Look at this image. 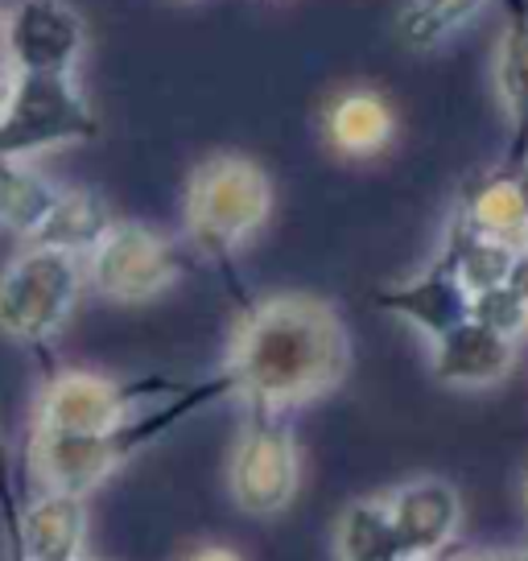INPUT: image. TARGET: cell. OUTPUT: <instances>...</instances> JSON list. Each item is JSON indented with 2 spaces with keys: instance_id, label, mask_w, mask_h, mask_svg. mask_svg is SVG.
Returning a JSON list of instances; mask_svg holds the SVG:
<instances>
[{
  "instance_id": "22",
  "label": "cell",
  "mask_w": 528,
  "mask_h": 561,
  "mask_svg": "<svg viewBox=\"0 0 528 561\" xmlns=\"http://www.w3.org/2000/svg\"><path fill=\"white\" fill-rule=\"evenodd\" d=\"M471 318L487 331L504 334V339H520L528 331V301L512 289V285H495L487 294H475L471 301Z\"/></svg>"
},
{
  "instance_id": "30",
  "label": "cell",
  "mask_w": 528,
  "mask_h": 561,
  "mask_svg": "<svg viewBox=\"0 0 528 561\" xmlns=\"http://www.w3.org/2000/svg\"><path fill=\"white\" fill-rule=\"evenodd\" d=\"M0 34H4V9H0Z\"/></svg>"
},
{
  "instance_id": "20",
  "label": "cell",
  "mask_w": 528,
  "mask_h": 561,
  "mask_svg": "<svg viewBox=\"0 0 528 561\" xmlns=\"http://www.w3.org/2000/svg\"><path fill=\"white\" fill-rule=\"evenodd\" d=\"M441 252L455 261L458 277L471 289V298H475V294H487L495 285H508L512 261H516V248L500 244L492 236H479V231L467 228L458 215L450 219V228H446Z\"/></svg>"
},
{
  "instance_id": "33",
  "label": "cell",
  "mask_w": 528,
  "mask_h": 561,
  "mask_svg": "<svg viewBox=\"0 0 528 561\" xmlns=\"http://www.w3.org/2000/svg\"><path fill=\"white\" fill-rule=\"evenodd\" d=\"M446 558H450V553H446ZM446 558H438V561H446Z\"/></svg>"
},
{
  "instance_id": "12",
  "label": "cell",
  "mask_w": 528,
  "mask_h": 561,
  "mask_svg": "<svg viewBox=\"0 0 528 561\" xmlns=\"http://www.w3.org/2000/svg\"><path fill=\"white\" fill-rule=\"evenodd\" d=\"M322 145L343 161L380 158L397 140V107L376 88H343L322 107Z\"/></svg>"
},
{
  "instance_id": "4",
  "label": "cell",
  "mask_w": 528,
  "mask_h": 561,
  "mask_svg": "<svg viewBox=\"0 0 528 561\" xmlns=\"http://www.w3.org/2000/svg\"><path fill=\"white\" fill-rule=\"evenodd\" d=\"M88 289V261L25 244L0 268V334L21 347H46L71 322Z\"/></svg>"
},
{
  "instance_id": "26",
  "label": "cell",
  "mask_w": 528,
  "mask_h": 561,
  "mask_svg": "<svg viewBox=\"0 0 528 561\" xmlns=\"http://www.w3.org/2000/svg\"><path fill=\"white\" fill-rule=\"evenodd\" d=\"M182 561H244L231 545H198V549H191Z\"/></svg>"
},
{
  "instance_id": "19",
  "label": "cell",
  "mask_w": 528,
  "mask_h": 561,
  "mask_svg": "<svg viewBox=\"0 0 528 561\" xmlns=\"http://www.w3.org/2000/svg\"><path fill=\"white\" fill-rule=\"evenodd\" d=\"M338 561H405L401 537L388 512V495H364L338 512L335 525Z\"/></svg>"
},
{
  "instance_id": "18",
  "label": "cell",
  "mask_w": 528,
  "mask_h": 561,
  "mask_svg": "<svg viewBox=\"0 0 528 561\" xmlns=\"http://www.w3.org/2000/svg\"><path fill=\"white\" fill-rule=\"evenodd\" d=\"M62 191L67 186L42 174L34 161H0V228L30 244L58 207Z\"/></svg>"
},
{
  "instance_id": "24",
  "label": "cell",
  "mask_w": 528,
  "mask_h": 561,
  "mask_svg": "<svg viewBox=\"0 0 528 561\" xmlns=\"http://www.w3.org/2000/svg\"><path fill=\"white\" fill-rule=\"evenodd\" d=\"M18 88H21V70L13 67V58H9V54H4V46H0V116L9 112V104H13Z\"/></svg>"
},
{
  "instance_id": "28",
  "label": "cell",
  "mask_w": 528,
  "mask_h": 561,
  "mask_svg": "<svg viewBox=\"0 0 528 561\" xmlns=\"http://www.w3.org/2000/svg\"><path fill=\"white\" fill-rule=\"evenodd\" d=\"M516 182H520V194H525V207H528V165L525 170H516Z\"/></svg>"
},
{
  "instance_id": "8",
  "label": "cell",
  "mask_w": 528,
  "mask_h": 561,
  "mask_svg": "<svg viewBox=\"0 0 528 561\" xmlns=\"http://www.w3.org/2000/svg\"><path fill=\"white\" fill-rule=\"evenodd\" d=\"M100 133V116L74 79H25L0 116V161H34Z\"/></svg>"
},
{
  "instance_id": "13",
  "label": "cell",
  "mask_w": 528,
  "mask_h": 561,
  "mask_svg": "<svg viewBox=\"0 0 528 561\" xmlns=\"http://www.w3.org/2000/svg\"><path fill=\"white\" fill-rule=\"evenodd\" d=\"M504 9H508V21L495 46L492 75L508 116V149L500 170L516 174L528 165V0H504Z\"/></svg>"
},
{
  "instance_id": "16",
  "label": "cell",
  "mask_w": 528,
  "mask_h": 561,
  "mask_svg": "<svg viewBox=\"0 0 528 561\" xmlns=\"http://www.w3.org/2000/svg\"><path fill=\"white\" fill-rule=\"evenodd\" d=\"M458 219L479 236H492L500 244L525 252L528 248V207L516 174H504L495 165L492 174H479L462 186L458 198Z\"/></svg>"
},
{
  "instance_id": "14",
  "label": "cell",
  "mask_w": 528,
  "mask_h": 561,
  "mask_svg": "<svg viewBox=\"0 0 528 561\" xmlns=\"http://www.w3.org/2000/svg\"><path fill=\"white\" fill-rule=\"evenodd\" d=\"M429 368L434 380L446 388H492L516 368V343L471 318L434 343Z\"/></svg>"
},
{
  "instance_id": "1",
  "label": "cell",
  "mask_w": 528,
  "mask_h": 561,
  "mask_svg": "<svg viewBox=\"0 0 528 561\" xmlns=\"http://www.w3.org/2000/svg\"><path fill=\"white\" fill-rule=\"evenodd\" d=\"M223 376L240 404L294 413L331 397L352 371V334L331 301L268 294L248 301L228 339Z\"/></svg>"
},
{
  "instance_id": "10",
  "label": "cell",
  "mask_w": 528,
  "mask_h": 561,
  "mask_svg": "<svg viewBox=\"0 0 528 561\" xmlns=\"http://www.w3.org/2000/svg\"><path fill=\"white\" fill-rule=\"evenodd\" d=\"M371 301H376L384 314L401 318L413 331H422L429 343H438V339H446L450 331H458L462 322H471V301L475 298H471V289L458 277L455 261H450L446 252H438L417 277L376 289Z\"/></svg>"
},
{
  "instance_id": "15",
  "label": "cell",
  "mask_w": 528,
  "mask_h": 561,
  "mask_svg": "<svg viewBox=\"0 0 528 561\" xmlns=\"http://www.w3.org/2000/svg\"><path fill=\"white\" fill-rule=\"evenodd\" d=\"M21 545L30 561H83L88 553V500L37 488L18 508Z\"/></svg>"
},
{
  "instance_id": "31",
  "label": "cell",
  "mask_w": 528,
  "mask_h": 561,
  "mask_svg": "<svg viewBox=\"0 0 528 561\" xmlns=\"http://www.w3.org/2000/svg\"><path fill=\"white\" fill-rule=\"evenodd\" d=\"M520 553H525V561H528V545H525V549H520Z\"/></svg>"
},
{
  "instance_id": "29",
  "label": "cell",
  "mask_w": 528,
  "mask_h": 561,
  "mask_svg": "<svg viewBox=\"0 0 528 561\" xmlns=\"http://www.w3.org/2000/svg\"><path fill=\"white\" fill-rule=\"evenodd\" d=\"M520 500H525V508H528V471H525V479H520Z\"/></svg>"
},
{
  "instance_id": "25",
  "label": "cell",
  "mask_w": 528,
  "mask_h": 561,
  "mask_svg": "<svg viewBox=\"0 0 528 561\" xmlns=\"http://www.w3.org/2000/svg\"><path fill=\"white\" fill-rule=\"evenodd\" d=\"M446 561H525L520 549H458Z\"/></svg>"
},
{
  "instance_id": "11",
  "label": "cell",
  "mask_w": 528,
  "mask_h": 561,
  "mask_svg": "<svg viewBox=\"0 0 528 561\" xmlns=\"http://www.w3.org/2000/svg\"><path fill=\"white\" fill-rule=\"evenodd\" d=\"M384 495L405 561H438L450 553L458 528H462V495L455 483L422 474Z\"/></svg>"
},
{
  "instance_id": "2",
  "label": "cell",
  "mask_w": 528,
  "mask_h": 561,
  "mask_svg": "<svg viewBox=\"0 0 528 561\" xmlns=\"http://www.w3.org/2000/svg\"><path fill=\"white\" fill-rule=\"evenodd\" d=\"M231 380L223 371H215L198 385H186V392H177L170 401L145 409L137 417L112 430V434H91V438H71V434H42L30 430V471H34L37 488L46 491H67L88 500L91 491H100L120 474L137 455H145L153 442H161L174 425L207 409L215 401H228Z\"/></svg>"
},
{
  "instance_id": "3",
  "label": "cell",
  "mask_w": 528,
  "mask_h": 561,
  "mask_svg": "<svg viewBox=\"0 0 528 561\" xmlns=\"http://www.w3.org/2000/svg\"><path fill=\"white\" fill-rule=\"evenodd\" d=\"M273 215V178L261 161L244 153H211L186 178L182 194V224L203 256L231 261L252 244Z\"/></svg>"
},
{
  "instance_id": "17",
  "label": "cell",
  "mask_w": 528,
  "mask_h": 561,
  "mask_svg": "<svg viewBox=\"0 0 528 561\" xmlns=\"http://www.w3.org/2000/svg\"><path fill=\"white\" fill-rule=\"evenodd\" d=\"M116 228V215L104 198L88 186H67L58 207L50 210V219L42 224L30 244L34 248H54V252H71V256H83L88 261L95 244L104 240L107 231Z\"/></svg>"
},
{
  "instance_id": "32",
  "label": "cell",
  "mask_w": 528,
  "mask_h": 561,
  "mask_svg": "<svg viewBox=\"0 0 528 561\" xmlns=\"http://www.w3.org/2000/svg\"><path fill=\"white\" fill-rule=\"evenodd\" d=\"M83 561H100V558H83Z\"/></svg>"
},
{
  "instance_id": "27",
  "label": "cell",
  "mask_w": 528,
  "mask_h": 561,
  "mask_svg": "<svg viewBox=\"0 0 528 561\" xmlns=\"http://www.w3.org/2000/svg\"><path fill=\"white\" fill-rule=\"evenodd\" d=\"M508 285L528 301V248H525V252H516V261H512V273H508Z\"/></svg>"
},
{
  "instance_id": "9",
  "label": "cell",
  "mask_w": 528,
  "mask_h": 561,
  "mask_svg": "<svg viewBox=\"0 0 528 561\" xmlns=\"http://www.w3.org/2000/svg\"><path fill=\"white\" fill-rule=\"evenodd\" d=\"M0 46L25 79H74L88 50V21L71 0H18L4 9Z\"/></svg>"
},
{
  "instance_id": "21",
  "label": "cell",
  "mask_w": 528,
  "mask_h": 561,
  "mask_svg": "<svg viewBox=\"0 0 528 561\" xmlns=\"http://www.w3.org/2000/svg\"><path fill=\"white\" fill-rule=\"evenodd\" d=\"M492 0H409L397 18V37L409 50H434L438 42L462 30Z\"/></svg>"
},
{
  "instance_id": "6",
  "label": "cell",
  "mask_w": 528,
  "mask_h": 561,
  "mask_svg": "<svg viewBox=\"0 0 528 561\" xmlns=\"http://www.w3.org/2000/svg\"><path fill=\"white\" fill-rule=\"evenodd\" d=\"M301 450L289 413L244 404L240 438L228 462V491L244 516H277L298 500Z\"/></svg>"
},
{
  "instance_id": "5",
  "label": "cell",
  "mask_w": 528,
  "mask_h": 561,
  "mask_svg": "<svg viewBox=\"0 0 528 561\" xmlns=\"http://www.w3.org/2000/svg\"><path fill=\"white\" fill-rule=\"evenodd\" d=\"M186 392L177 380L145 376V380H116L104 371L62 368L42 380L34 404V430L42 434H71V438H91V434H112L137 417L141 401H165Z\"/></svg>"
},
{
  "instance_id": "7",
  "label": "cell",
  "mask_w": 528,
  "mask_h": 561,
  "mask_svg": "<svg viewBox=\"0 0 528 561\" xmlns=\"http://www.w3.org/2000/svg\"><path fill=\"white\" fill-rule=\"evenodd\" d=\"M182 273L186 261L174 240L137 219H116V228L88 256V289L116 306L158 301Z\"/></svg>"
},
{
  "instance_id": "23",
  "label": "cell",
  "mask_w": 528,
  "mask_h": 561,
  "mask_svg": "<svg viewBox=\"0 0 528 561\" xmlns=\"http://www.w3.org/2000/svg\"><path fill=\"white\" fill-rule=\"evenodd\" d=\"M18 500H13V488H9V474H4V458H0V520H4V561H30L25 545H21V525H18Z\"/></svg>"
}]
</instances>
